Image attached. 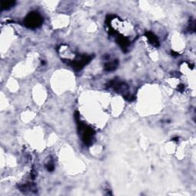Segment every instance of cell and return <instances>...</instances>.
Masks as SVG:
<instances>
[{"label":"cell","instance_id":"1","mask_svg":"<svg viewBox=\"0 0 196 196\" xmlns=\"http://www.w3.org/2000/svg\"><path fill=\"white\" fill-rule=\"evenodd\" d=\"M43 22V18L37 12H32L27 15L24 20V25L28 28H36L41 26Z\"/></svg>","mask_w":196,"mask_h":196},{"label":"cell","instance_id":"2","mask_svg":"<svg viewBox=\"0 0 196 196\" xmlns=\"http://www.w3.org/2000/svg\"><path fill=\"white\" fill-rule=\"evenodd\" d=\"M92 58V56L84 54V55L79 56V58L77 59L74 60V61H69V60H68L67 61L68 62L67 63L70 65L73 68V69H75L77 71V70H80L83 69L84 67L90 62Z\"/></svg>","mask_w":196,"mask_h":196},{"label":"cell","instance_id":"3","mask_svg":"<svg viewBox=\"0 0 196 196\" xmlns=\"http://www.w3.org/2000/svg\"><path fill=\"white\" fill-rule=\"evenodd\" d=\"M145 35L146 37L147 38V39L149 40V42L151 44H152V45L156 48L159 47L160 43H159V39H158V38L155 35L154 33H152V32H147L145 33Z\"/></svg>","mask_w":196,"mask_h":196},{"label":"cell","instance_id":"4","mask_svg":"<svg viewBox=\"0 0 196 196\" xmlns=\"http://www.w3.org/2000/svg\"><path fill=\"white\" fill-rule=\"evenodd\" d=\"M116 42H117V44L121 47L122 50H123V51H125V52L126 51V49H127V47L130 45V43L129 39H127L126 38L123 37V36L122 35H119L116 38Z\"/></svg>","mask_w":196,"mask_h":196},{"label":"cell","instance_id":"5","mask_svg":"<svg viewBox=\"0 0 196 196\" xmlns=\"http://www.w3.org/2000/svg\"><path fill=\"white\" fill-rule=\"evenodd\" d=\"M118 64H119L118 60H114V61L106 62L105 64V66H104V69L106 71H113V70H116L117 68Z\"/></svg>","mask_w":196,"mask_h":196},{"label":"cell","instance_id":"6","mask_svg":"<svg viewBox=\"0 0 196 196\" xmlns=\"http://www.w3.org/2000/svg\"><path fill=\"white\" fill-rule=\"evenodd\" d=\"M15 1H2V8L5 10H8L12 7H13L15 5Z\"/></svg>","mask_w":196,"mask_h":196},{"label":"cell","instance_id":"7","mask_svg":"<svg viewBox=\"0 0 196 196\" xmlns=\"http://www.w3.org/2000/svg\"><path fill=\"white\" fill-rule=\"evenodd\" d=\"M46 168H47L48 171H49V172H52L53 170L54 169V166L52 163H49V164L46 166Z\"/></svg>","mask_w":196,"mask_h":196},{"label":"cell","instance_id":"8","mask_svg":"<svg viewBox=\"0 0 196 196\" xmlns=\"http://www.w3.org/2000/svg\"><path fill=\"white\" fill-rule=\"evenodd\" d=\"M171 54H172V55L175 56V57H177V56L179 55V54H178V53L175 52V51H171Z\"/></svg>","mask_w":196,"mask_h":196},{"label":"cell","instance_id":"9","mask_svg":"<svg viewBox=\"0 0 196 196\" xmlns=\"http://www.w3.org/2000/svg\"><path fill=\"white\" fill-rule=\"evenodd\" d=\"M184 90V85H180L179 87H178V90L182 91Z\"/></svg>","mask_w":196,"mask_h":196}]
</instances>
